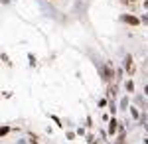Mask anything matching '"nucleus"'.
Wrapping results in <instances>:
<instances>
[{
    "instance_id": "obj_4",
    "label": "nucleus",
    "mask_w": 148,
    "mask_h": 144,
    "mask_svg": "<svg viewBox=\"0 0 148 144\" xmlns=\"http://www.w3.org/2000/svg\"><path fill=\"white\" fill-rule=\"evenodd\" d=\"M8 132H10V128H8V126H2V128H0V134H2V136H6Z\"/></svg>"
},
{
    "instance_id": "obj_1",
    "label": "nucleus",
    "mask_w": 148,
    "mask_h": 144,
    "mask_svg": "<svg viewBox=\"0 0 148 144\" xmlns=\"http://www.w3.org/2000/svg\"><path fill=\"white\" fill-rule=\"evenodd\" d=\"M121 20H123L125 24H128V26H138V24H140V22H138V18H136V16H132V14H125Z\"/></svg>"
},
{
    "instance_id": "obj_5",
    "label": "nucleus",
    "mask_w": 148,
    "mask_h": 144,
    "mask_svg": "<svg viewBox=\"0 0 148 144\" xmlns=\"http://www.w3.org/2000/svg\"><path fill=\"white\" fill-rule=\"evenodd\" d=\"M123 2H128V0H123Z\"/></svg>"
},
{
    "instance_id": "obj_3",
    "label": "nucleus",
    "mask_w": 148,
    "mask_h": 144,
    "mask_svg": "<svg viewBox=\"0 0 148 144\" xmlns=\"http://www.w3.org/2000/svg\"><path fill=\"white\" fill-rule=\"evenodd\" d=\"M114 128H116V121L113 119V121H111V124H109V132L113 134V132H114Z\"/></svg>"
},
{
    "instance_id": "obj_2",
    "label": "nucleus",
    "mask_w": 148,
    "mask_h": 144,
    "mask_svg": "<svg viewBox=\"0 0 148 144\" xmlns=\"http://www.w3.org/2000/svg\"><path fill=\"white\" fill-rule=\"evenodd\" d=\"M126 71H128V73H134V65H132V57L130 56L126 57Z\"/></svg>"
}]
</instances>
